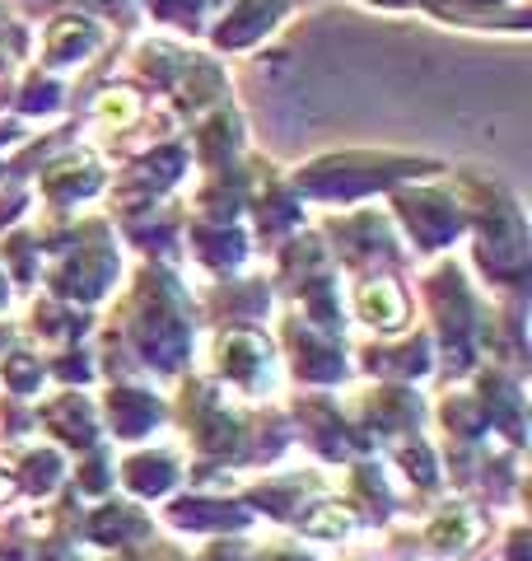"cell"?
<instances>
[]
</instances>
